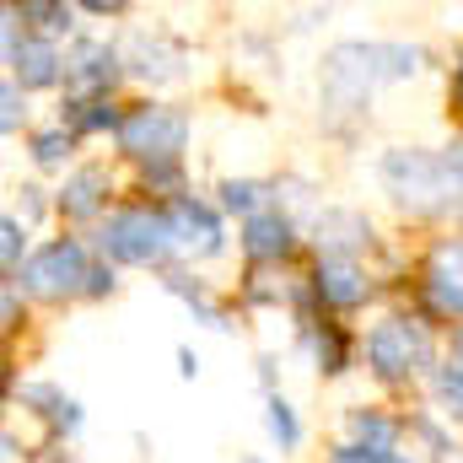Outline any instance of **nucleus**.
I'll use <instances>...</instances> for the list:
<instances>
[{
    "label": "nucleus",
    "mask_w": 463,
    "mask_h": 463,
    "mask_svg": "<svg viewBox=\"0 0 463 463\" xmlns=\"http://www.w3.org/2000/svg\"><path fill=\"white\" fill-rule=\"evenodd\" d=\"M426 60V49L415 43H366V38H345L324 54L318 71V109H324V129L345 140L350 124H361L372 109V92L383 81H404L415 76Z\"/></svg>",
    "instance_id": "nucleus-1"
},
{
    "label": "nucleus",
    "mask_w": 463,
    "mask_h": 463,
    "mask_svg": "<svg viewBox=\"0 0 463 463\" xmlns=\"http://www.w3.org/2000/svg\"><path fill=\"white\" fill-rule=\"evenodd\" d=\"M377 178L388 189V200L410 216H458L463 211V189L448 178L442 151H420V146H388L377 162Z\"/></svg>",
    "instance_id": "nucleus-2"
},
{
    "label": "nucleus",
    "mask_w": 463,
    "mask_h": 463,
    "mask_svg": "<svg viewBox=\"0 0 463 463\" xmlns=\"http://www.w3.org/2000/svg\"><path fill=\"white\" fill-rule=\"evenodd\" d=\"M98 253L109 264H135V269H162L178 253V237L167 227L162 205H124L109 211L98 227Z\"/></svg>",
    "instance_id": "nucleus-3"
},
{
    "label": "nucleus",
    "mask_w": 463,
    "mask_h": 463,
    "mask_svg": "<svg viewBox=\"0 0 463 463\" xmlns=\"http://www.w3.org/2000/svg\"><path fill=\"white\" fill-rule=\"evenodd\" d=\"M431 361H437V345H431V329L420 318L393 313V318L372 324V335H366V366H372L377 383H388V388L415 383L420 372H437Z\"/></svg>",
    "instance_id": "nucleus-4"
},
{
    "label": "nucleus",
    "mask_w": 463,
    "mask_h": 463,
    "mask_svg": "<svg viewBox=\"0 0 463 463\" xmlns=\"http://www.w3.org/2000/svg\"><path fill=\"white\" fill-rule=\"evenodd\" d=\"M189 114L184 109H167V103H135L124 109L118 124V151H129L140 167H156V162H184V146H189Z\"/></svg>",
    "instance_id": "nucleus-5"
},
{
    "label": "nucleus",
    "mask_w": 463,
    "mask_h": 463,
    "mask_svg": "<svg viewBox=\"0 0 463 463\" xmlns=\"http://www.w3.org/2000/svg\"><path fill=\"white\" fill-rule=\"evenodd\" d=\"M92 248L81 242V237H54V242H43L33 259H27V269H22V286L33 291V297H43V302H65V297H87V280H92Z\"/></svg>",
    "instance_id": "nucleus-6"
},
{
    "label": "nucleus",
    "mask_w": 463,
    "mask_h": 463,
    "mask_svg": "<svg viewBox=\"0 0 463 463\" xmlns=\"http://www.w3.org/2000/svg\"><path fill=\"white\" fill-rule=\"evenodd\" d=\"M124 76V54L103 38H76L65 49V98L71 103H109Z\"/></svg>",
    "instance_id": "nucleus-7"
},
{
    "label": "nucleus",
    "mask_w": 463,
    "mask_h": 463,
    "mask_svg": "<svg viewBox=\"0 0 463 463\" xmlns=\"http://www.w3.org/2000/svg\"><path fill=\"white\" fill-rule=\"evenodd\" d=\"M5 65H11V81L22 92H43V87H60L65 81V54L54 38L43 33H16V11L5 5Z\"/></svg>",
    "instance_id": "nucleus-8"
},
{
    "label": "nucleus",
    "mask_w": 463,
    "mask_h": 463,
    "mask_svg": "<svg viewBox=\"0 0 463 463\" xmlns=\"http://www.w3.org/2000/svg\"><path fill=\"white\" fill-rule=\"evenodd\" d=\"M124 76H135V81H151V87H167V81H178L184 76V65H189V49L178 43V38H167V33H146V27H135L129 38H124Z\"/></svg>",
    "instance_id": "nucleus-9"
},
{
    "label": "nucleus",
    "mask_w": 463,
    "mask_h": 463,
    "mask_svg": "<svg viewBox=\"0 0 463 463\" xmlns=\"http://www.w3.org/2000/svg\"><path fill=\"white\" fill-rule=\"evenodd\" d=\"M162 211H167V227H173V237H178V248H184V253L216 259V253L227 248L222 211H216L211 200H200V194H173Z\"/></svg>",
    "instance_id": "nucleus-10"
},
{
    "label": "nucleus",
    "mask_w": 463,
    "mask_h": 463,
    "mask_svg": "<svg viewBox=\"0 0 463 463\" xmlns=\"http://www.w3.org/2000/svg\"><path fill=\"white\" fill-rule=\"evenodd\" d=\"M426 302L437 318H453L463 329V237H437L431 253H426Z\"/></svg>",
    "instance_id": "nucleus-11"
},
{
    "label": "nucleus",
    "mask_w": 463,
    "mask_h": 463,
    "mask_svg": "<svg viewBox=\"0 0 463 463\" xmlns=\"http://www.w3.org/2000/svg\"><path fill=\"white\" fill-rule=\"evenodd\" d=\"M307 291L318 297V307H329V313H350V307H361V302L372 297V275L361 269V259H318Z\"/></svg>",
    "instance_id": "nucleus-12"
},
{
    "label": "nucleus",
    "mask_w": 463,
    "mask_h": 463,
    "mask_svg": "<svg viewBox=\"0 0 463 463\" xmlns=\"http://www.w3.org/2000/svg\"><path fill=\"white\" fill-rule=\"evenodd\" d=\"M313 242H318V259H355L361 248H372V222L345 205H324L313 216Z\"/></svg>",
    "instance_id": "nucleus-13"
},
{
    "label": "nucleus",
    "mask_w": 463,
    "mask_h": 463,
    "mask_svg": "<svg viewBox=\"0 0 463 463\" xmlns=\"http://www.w3.org/2000/svg\"><path fill=\"white\" fill-rule=\"evenodd\" d=\"M291 248H297V222L280 205H269V211L242 222V253L253 264H280V259H291Z\"/></svg>",
    "instance_id": "nucleus-14"
},
{
    "label": "nucleus",
    "mask_w": 463,
    "mask_h": 463,
    "mask_svg": "<svg viewBox=\"0 0 463 463\" xmlns=\"http://www.w3.org/2000/svg\"><path fill=\"white\" fill-rule=\"evenodd\" d=\"M109 167H98V162H87V167H76L65 184H60V216L65 222H98L103 211H109Z\"/></svg>",
    "instance_id": "nucleus-15"
},
{
    "label": "nucleus",
    "mask_w": 463,
    "mask_h": 463,
    "mask_svg": "<svg viewBox=\"0 0 463 463\" xmlns=\"http://www.w3.org/2000/svg\"><path fill=\"white\" fill-rule=\"evenodd\" d=\"M16 393H22V404H33L60 437H76V431H81V404H76L71 393H60L54 383H22Z\"/></svg>",
    "instance_id": "nucleus-16"
},
{
    "label": "nucleus",
    "mask_w": 463,
    "mask_h": 463,
    "mask_svg": "<svg viewBox=\"0 0 463 463\" xmlns=\"http://www.w3.org/2000/svg\"><path fill=\"white\" fill-rule=\"evenodd\" d=\"M345 426H350V442L355 448H366V453H393L399 448V437H404V426L393 420V415H383V410H350L345 415Z\"/></svg>",
    "instance_id": "nucleus-17"
},
{
    "label": "nucleus",
    "mask_w": 463,
    "mask_h": 463,
    "mask_svg": "<svg viewBox=\"0 0 463 463\" xmlns=\"http://www.w3.org/2000/svg\"><path fill=\"white\" fill-rule=\"evenodd\" d=\"M307 329V340H313V355H318V372H329V377H340L350 366V340L340 324H329V318H313V324H302Z\"/></svg>",
    "instance_id": "nucleus-18"
},
{
    "label": "nucleus",
    "mask_w": 463,
    "mask_h": 463,
    "mask_svg": "<svg viewBox=\"0 0 463 463\" xmlns=\"http://www.w3.org/2000/svg\"><path fill=\"white\" fill-rule=\"evenodd\" d=\"M167 291H173L178 302H189V313H194L205 329H227V313L216 307V297L205 291V280H194V275H184V269H167Z\"/></svg>",
    "instance_id": "nucleus-19"
},
{
    "label": "nucleus",
    "mask_w": 463,
    "mask_h": 463,
    "mask_svg": "<svg viewBox=\"0 0 463 463\" xmlns=\"http://www.w3.org/2000/svg\"><path fill=\"white\" fill-rule=\"evenodd\" d=\"M222 211L232 216H259V211H269V200H275V184H259V178H222Z\"/></svg>",
    "instance_id": "nucleus-20"
},
{
    "label": "nucleus",
    "mask_w": 463,
    "mask_h": 463,
    "mask_svg": "<svg viewBox=\"0 0 463 463\" xmlns=\"http://www.w3.org/2000/svg\"><path fill=\"white\" fill-rule=\"evenodd\" d=\"M60 124H65L71 135H109V129L118 135L124 114H118L114 103H71V98H65V114H60Z\"/></svg>",
    "instance_id": "nucleus-21"
},
{
    "label": "nucleus",
    "mask_w": 463,
    "mask_h": 463,
    "mask_svg": "<svg viewBox=\"0 0 463 463\" xmlns=\"http://www.w3.org/2000/svg\"><path fill=\"white\" fill-rule=\"evenodd\" d=\"M11 11H16V22H33L43 38H60V33H71V27H76V22H71L76 11H71V5H60V0H27V5H11Z\"/></svg>",
    "instance_id": "nucleus-22"
},
{
    "label": "nucleus",
    "mask_w": 463,
    "mask_h": 463,
    "mask_svg": "<svg viewBox=\"0 0 463 463\" xmlns=\"http://www.w3.org/2000/svg\"><path fill=\"white\" fill-rule=\"evenodd\" d=\"M71 151H76V135H71L65 124H54V129H38V135H33V162H38L43 173H60V167L71 162Z\"/></svg>",
    "instance_id": "nucleus-23"
},
{
    "label": "nucleus",
    "mask_w": 463,
    "mask_h": 463,
    "mask_svg": "<svg viewBox=\"0 0 463 463\" xmlns=\"http://www.w3.org/2000/svg\"><path fill=\"white\" fill-rule=\"evenodd\" d=\"M264 420H269V437L280 442V453H291V448L302 442V420H297V410L286 404V393H264Z\"/></svg>",
    "instance_id": "nucleus-24"
},
{
    "label": "nucleus",
    "mask_w": 463,
    "mask_h": 463,
    "mask_svg": "<svg viewBox=\"0 0 463 463\" xmlns=\"http://www.w3.org/2000/svg\"><path fill=\"white\" fill-rule=\"evenodd\" d=\"M0 259H5V280H22L33 253H27V227L16 216H0Z\"/></svg>",
    "instance_id": "nucleus-25"
},
{
    "label": "nucleus",
    "mask_w": 463,
    "mask_h": 463,
    "mask_svg": "<svg viewBox=\"0 0 463 463\" xmlns=\"http://www.w3.org/2000/svg\"><path fill=\"white\" fill-rule=\"evenodd\" d=\"M431 393H437V404H442L448 415L463 420V366L458 361H442V366L431 372Z\"/></svg>",
    "instance_id": "nucleus-26"
},
{
    "label": "nucleus",
    "mask_w": 463,
    "mask_h": 463,
    "mask_svg": "<svg viewBox=\"0 0 463 463\" xmlns=\"http://www.w3.org/2000/svg\"><path fill=\"white\" fill-rule=\"evenodd\" d=\"M22 124H27V92L5 76V87H0V129H5V135H16Z\"/></svg>",
    "instance_id": "nucleus-27"
},
{
    "label": "nucleus",
    "mask_w": 463,
    "mask_h": 463,
    "mask_svg": "<svg viewBox=\"0 0 463 463\" xmlns=\"http://www.w3.org/2000/svg\"><path fill=\"white\" fill-rule=\"evenodd\" d=\"M415 431L426 437V448H431L437 458H458V442H453V437H448V431H442L431 415H415Z\"/></svg>",
    "instance_id": "nucleus-28"
},
{
    "label": "nucleus",
    "mask_w": 463,
    "mask_h": 463,
    "mask_svg": "<svg viewBox=\"0 0 463 463\" xmlns=\"http://www.w3.org/2000/svg\"><path fill=\"white\" fill-rule=\"evenodd\" d=\"M114 269H109V259H98L92 264V280H87V302H103V297H114Z\"/></svg>",
    "instance_id": "nucleus-29"
},
{
    "label": "nucleus",
    "mask_w": 463,
    "mask_h": 463,
    "mask_svg": "<svg viewBox=\"0 0 463 463\" xmlns=\"http://www.w3.org/2000/svg\"><path fill=\"white\" fill-rule=\"evenodd\" d=\"M399 453H366V448H355V442H340L335 453H329V463H393Z\"/></svg>",
    "instance_id": "nucleus-30"
},
{
    "label": "nucleus",
    "mask_w": 463,
    "mask_h": 463,
    "mask_svg": "<svg viewBox=\"0 0 463 463\" xmlns=\"http://www.w3.org/2000/svg\"><path fill=\"white\" fill-rule=\"evenodd\" d=\"M442 167H448V178L463 189V135H453V140L442 146Z\"/></svg>",
    "instance_id": "nucleus-31"
},
{
    "label": "nucleus",
    "mask_w": 463,
    "mask_h": 463,
    "mask_svg": "<svg viewBox=\"0 0 463 463\" xmlns=\"http://www.w3.org/2000/svg\"><path fill=\"white\" fill-rule=\"evenodd\" d=\"M0 313H5V329H16V280L0 286Z\"/></svg>",
    "instance_id": "nucleus-32"
},
{
    "label": "nucleus",
    "mask_w": 463,
    "mask_h": 463,
    "mask_svg": "<svg viewBox=\"0 0 463 463\" xmlns=\"http://www.w3.org/2000/svg\"><path fill=\"white\" fill-rule=\"evenodd\" d=\"M81 11H87V16H124L129 5H124V0H87Z\"/></svg>",
    "instance_id": "nucleus-33"
},
{
    "label": "nucleus",
    "mask_w": 463,
    "mask_h": 463,
    "mask_svg": "<svg viewBox=\"0 0 463 463\" xmlns=\"http://www.w3.org/2000/svg\"><path fill=\"white\" fill-rule=\"evenodd\" d=\"M22 211H27V216H43V189L27 184V189H22Z\"/></svg>",
    "instance_id": "nucleus-34"
},
{
    "label": "nucleus",
    "mask_w": 463,
    "mask_h": 463,
    "mask_svg": "<svg viewBox=\"0 0 463 463\" xmlns=\"http://www.w3.org/2000/svg\"><path fill=\"white\" fill-rule=\"evenodd\" d=\"M453 103H458V114H463V49L453 54Z\"/></svg>",
    "instance_id": "nucleus-35"
},
{
    "label": "nucleus",
    "mask_w": 463,
    "mask_h": 463,
    "mask_svg": "<svg viewBox=\"0 0 463 463\" xmlns=\"http://www.w3.org/2000/svg\"><path fill=\"white\" fill-rule=\"evenodd\" d=\"M178 372H184V377H194V372H200V361H194V350H189V345H178Z\"/></svg>",
    "instance_id": "nucleus-36"
},
{
    "label": "nucleus",
    "mask_w": 463,
    "mask_h": 463,
    "mask_svg": "<svg viewBox=\"0 0 463 463\" xmlns=\"http://www.w3.org/2000/svg\"><path fill=\"white\" fill-rule=\"evenodd\" d=\"M453 361L463 366V329H453Z\"/></svg>",
    "instance_id": "nucleus-37"
},
{
    "label": "nucleus",
    "mask_w": 463,
    "mask_h": 463,
    "mask_svg": "<svg viewBox=\"0 0 463 463\" xmlns=\"http://www.w3.org/2000/svg\"><path fill=\"white\" fill-rule=\"evenodd\" d=\"M393 463H415V458H393Z\"/></svg>",
    "instance_id": "nucleus-38"
},
{
    "label": "nucleus",
    "mask_w": 463,
    "mask_h": 463,
    "mask_svg": "<svg viewBox=\"0 0 463 463\" xmlns=\"http://www.w3.org/2000/svg\"><path fill=\"white\" fill-rule=\"evenodd\" d=\"M242 463H264V458H242Z\"/></svg>",
    "instance_id": "nucleus-39"
}]
</instances>
